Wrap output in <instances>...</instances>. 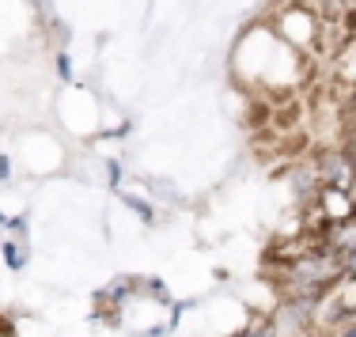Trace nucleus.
I'll return each instance as SVG.
<instances>
[{
    "label": "nucleus",
    "instance_id": "1",
    "mask_svg": "<svg viewBox=\"0 0 356 337\" xmlns=\"http://www.w3.org/2000/svg\"><path fill=\"white\" fill-rule=\"evenodd\" d=\"M318 179H322V186H330V190L353 193L356 167L349 163V156H345L341 148H337V151H322V156H318Z\"/></svg>",
    "mask_w": 356,
    "mask_h": 337
},
{
    "label": "nucleus",
    "instance_id": "2",
    "mask_svg": "<svg viewBox=\"0 0 356 337\" xmlns=\"http://www.w3.org/2000/svg\"><path fill=\"white\" fill-rule=\"evenodd\" d=\"M129 292H133V281H129V277H122V281L106 284V288L99 292V299H106V303H125V299H129Z\"/></svg>",
    "mask_w": 356,
    "mask_h": 337
},
{
    "label": "nucleus",
    "instance_id": "3",
    "mask_svg": "<svg viewBox=\"0 0 356 337\" xmlns=\"http://www.w3.org/2000/svg\"><path fill=\"white\" fill-rule=\"evenodd\" d=\"M341 151L349 156V163L356 167V122H349V129H345V137H341Z\"/></svg>",
    "mask_w": 356,
    "mask_h": 337
},
{
    "label": "nucleus",
    "instance_id": "4",
    "mask_svg": "<svg viewBox=\"0 0 356 337\" xmlns=\"http://www.w3.org/2000/svg\"><path fill=\"white\" fill-rule=\"evenodd\" d=\"M235 337H277V326H273V322H258V326H247V330H239Z\"/></svg>",
    "mask_w": 356,
    "mask_h": 337
},
{
    "label": "nucleus",
    "instance_id": "5",
    "mask_svg": "<svg viewBox=\"0 0 356 337\" xmlns=\"http://www.w3.org/2000/svg\"><path fill=\"white\" fill-rule=\"evenodd\" d=\"M4 262L12 265V269H23V262H27V258H23V250L15 247V243H8V247H4Z\"/></svg>",
    "mask_w": 356,
    "mask_h": 337
},
{
    "label": "nucleus",
    "instance_id": "6",
    "mask_svg": "<svg viewBox=\"0 0 356 337\" xmlns=\"http://www.w3.org/2000/svg\"><path fill=\"white\" fill-rule=\"evenodd\" d=\"M8 171H12V163H8L4 156H0V182H4V179H12V174H8Z\"/></svg>",
    "mask_w": 356,
    "mask_h": 337
},
{
    "label": "nucleus",
    "instance_id": "7",
    "mask_svg": "<svg viewBox=\"0 0 356 337\" xmlns=\"http://www.w3.org/2000/svg\"><path fill=\"white\" fill-rule=\"evenodd\" d=\"M341 337H356V322H349V326H345V334Z\"/></svg>",
    "mask_w": 356,
    "mask_h": 337
},
{
    "label": "nucleus",
    "instance_id": "8",
    "mask_svg": "<svg viewBox=\"0 0 356 337\" xmlns=\"http://www.w3.org/2000/svg\"><path fill=\"white\" fill-rule=\"evenodd\" d=\"M349 122H356V95H353V103H349Z\"/></svg>",
    "mask_w": 356,
    "mask_h": 337
}]
</instances>
